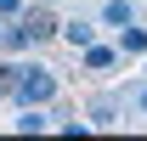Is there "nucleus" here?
<instances>
[{
	"mask_svg": "<svg viewBox=\"0 0 147 141\" xmlns=\"http://www.w3.org/2000/svg\"><path fill=\"white\" fill-rule=\"evenodd\" d=\"M79 62H85V73H108V68H119V45H102V40H91V45L79 51Z\"/></svg>",
	"mask_w": 147,
	"mask_h": 141,
	"instance_id": "4",
	"label": "nucleus"
},
{
	"mask_svg": "<svg viewBox=\"0 0 147 141\" xmlns=\"http://www.w3.org/2000/svg\"><path fill=\"white\" fill-rule=\"evenodd\" d=\"M51 113H45V107H23V119H17V130H23V136H40V130H51Z\"/></svg>",
	"mask_w": 147,
	"mask_h": 141,
	"instance_id": "9",
	"label": "nucleus"
},
{
	"mask_svg": "<svg viewBox=\"0 0 147 141\" xmlns=\"http://www.w3.org/2000/svg\"><path fill=\"white\" fill-rule=\"evenodd\" d=\"M130 107H142V113H147V79H142L136 90H130Z\"/></svg>",
	"mask_w": 147,
	"mask_h": 141,
	"instance_id": "11",
	"label": "nucleus"
},
{
	"mask_svg": "<svg viewBox=\"0 0 147 141\" xmlns=\"http://www.w3.org/2000/svg\"><path fill=\"white\" fill-rule=\"evenodd\" d=\"M57 40H68L74 51H85V45H91V40H96V23H85V17H68V23H62V34H57Z\"/></svg>",
	"mask_w": 147,
	"mask_h": 141,
	"instance_id": "5",
	"label": "nucleus"
},
{
	"mask_svg": "<svg viewBox=\"0 0 147 141\" xmlns=\"http://www.w3.org/2000/svg\"><path fill=\"white\" fill-rule=\"evenodd\" d=\"M23 11V0H0V17H17Z\"/></svg>",
	"mask_w": 147,
	"mask_h": 141,
	"instance_id": "12",
	"label": "nucleus"
},
{
	"mask_svg": "<svg viewBox=\"0 0 147 141\" xmlns=\"http://www.w3.org/2000/svg\"><path fill=\"white\" fill-rule=\"evenodd\" d=\"M119 56H147V28L142 23H125L119 28Z\"/></svg>",
	"mask_w": 147,
	"mask_h": 141,
	"instance_id": "6",
	"label": "nucleus"
},
{
	"mask_svg": "<svg viewBox=\"0 0 147 141\" xmlns=\"http://www.w3.org/2000/svg\"><path fill=\"white\" fill-rule=\"evenodd\" d=\"M102 23H113V28L136 23V0H102Z\"/></svg>",
	"mask_w": 147,
	"mask_h": 141,
	"instance_id": "8",
	"label": "nucleus"
},
{
	"mask_svg": "<svg viewBox=\"0 0 147 141\" xmlns=\"http://www.w3.org/2000/svg\"><path fill=\"white\" fill-rule=\"evenodd\" d=\"M11 85H17V62H0V96H11Z\"/></svg>",
	"mask_w": 147,
	"mask_h": 141,
	"instance_id": "10",
	"label": "nucleus"
},
{
	"mask_svg": "<svg viewBox=\"0 0 147 141\" xmlns=\"http://www.w3.org/2000/svg\"><path fill=\"white\" fill-rule=\"evenodd\" d=\"M17 23L28 28V45H45V40H57V34H62V17H57L51 6H40V0H34V6L23 0V11H17Z\"/></svg>",
	"mask_w": 147,
	"mask_h": 141,
	"instance_id": "3",
	"label": "nucleus"
},
{
	"mask_svg": "<svg viewBox=\"0 0 147 141\" xmlns=\"http://www.w3.org/2000/svg\"><path fill=\"white\" fill-rule=\"evenodd\" d=\"M57 90H62V79H57L45 62H17V85H11L6 102H17V107H51Z\"/></svg>",
	"mask_w": 147,
	"mask_h": 141,
	"instance_id": "1",
	"label": "nucleus"
},
{
	"mask_svg": "<svg viewBox=\"0 0 147 141\" xmlns=\"http://www.w3.org/2000/svg\"><path fill=\"white\" fill-rule=\"evenodd\" d=\"M130 90H136V85H119V90H96L91 102H85V119H91V130H113V124L125 119V107H130Z\"/></svg>",
	"mask_w": 147,
	"mask_h": 141,
	"instance_id": "2",
	"label": "nucleus"
},
{
	"mask_svg": "<svg viewBox=\"0 0 147 141\" xmlns=\"http://www.w3.org/2000/svg\"><path fill=\"white\" fill-rule=\"evenodd\" d=\"M0 51H28V28L17 17H0Z\"/></svg>",
	"mask_w": 147,
	"mask_h": 141,
	"instance_id": "7",
	"label": "nucleus"
},
{
	"mask_svg": "<svg viewBox=\"0 0 147 141\" xmlns=\"http://www.w3.org/2000/svg\"><path fill=\"white\" fill-rule=\"evenodd\" d=\"M0 102H6V96H0Z\"/></svg>",
	"mask_w": 147,
	"mask_h": 141,
	"instance_id": "13",
	"label": "nucleus"
}]
</instances>
